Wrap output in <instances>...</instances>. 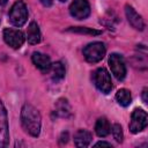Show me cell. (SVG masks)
Wrapping results in <instances>:
<instances>
[{
	"label": "cell",
	"mask_w": 148,
	"mask_h": 148,
	"mask_svg": "<svg viewBox=\"0 0 148 148\" xmlns=\"http://www.w3.org/2000/svg\"><path fill=\"white\" fill-rule=\"evenodd\" d=\"M28 20V8L24 1H16L9 10V21L15 27H22Z\"/></svg>",
	"instance_id": "2"
},
{
	"label": "cell",
	"mask_w": 148,
	"mask_h": 148,
	"mask_svg": "<svg viewBox=\"0 0 148 148\" xmlns=\"http://www.w3.org/2000/svg\"><path fill=\"white\" fill-rule=\"evenodd\" d=\"M92 80H94L96 88L103 94H109L111 91L112 89L111 76H110V73L104 67H99L94 72Z\"/></svg>",
	"instance_id": "4"
},
{
	"label": "cell",
	"mask_w": 148,
	"mask_h": 148,
	"mask_svg": "<svg viewBox=\"0 0 148 148\" xmlns=\"http://www.w3.org/2000/svg\"><path fill=\"white\" fill-rule=\"evenodd\" d=\"M50 71H52V79L54 81H61L65 77L66 69L61 61H56L54 64H52Z\"/></svg>",
	"instance_id": "17"
},
{
	"label": "cell",
	"mask_w": 148,
	"mask_h": 148,
	"mask_svg": "<svg viewBox=\"0 0 148 148\" xmlns=\"http://www.w3.org/2000/svg\"><path fill=\"white\" fill-rule=\"evenodd\" d=\"M92 140V135L87 130H79L74 134V145L76 147H88Z\"/></svg>",
	"instance_id": "12"
},
{
	"label": "cell",
	"mask_w": 148,
	"mask_h": 148,
	"mask_svg": "<svg viewBox=\"0 0 148 148\" xmlns=\"http://www.w3.org/2000/svg\"><path fill=\"white\" fill-rule=\"evenodd\" d=\"M95 132L99 138H105L110 134L111 126H110L109 120L105 117H101L97 119L96 125H95Z\"/></svg>",
	"instance_id": "14"
},
{
	"label": "cell",
	"mask_w": 148,
	"mask_h": 148,
	"mask_svg": "<svg viewBox=\"0 0 148 148\" xmlns=\"http://www.w3.org/2000/svg\"><path fill=\"white\" fill-rule=\"evenodd\" d=\"M31 60H32L34 65L39 71H42L43 73L50 72L52 62H51V59H50L49 56H46L44 53H40V52H34L32 56H31Z\"/></svg>",
	"instance_id": "11"
},
{
	"label": "cell",
	"mask_w": 148,
	"mask_h": 148,
	"mask_svg": "<svg viewBox=\"0 0 148 148\" xmlns=\"http://www.w3.org/2000/svg\"><path fill=\"white\" fill-rule=\"evenodd\" d=\"M95 146H96V147H98V146H106V147H112V145H111L110 142H105V141H99V142L95 143Z\"/></svg>",
	"instance_id": "23"
},
{
	"label": "cell",
	"mask_w": 148,
	"mask_h": 148,
	"mask_svg": "<svg viewBox=\"0 0 148 148\" xmlns=\"http://www.w3.org/2000/svg\"><path fill=\"white\" fill-rule=\"evenodd\" d=\"M59 1H61V2H64V1H66V0H59Z\"/></svg>",
	"instance_id": "25"
},
{
	"label": "cell",
	"mask_w": 148,
	"mask_h": 148,
	"mask_svg": "<svg viewBox=\"0 0 148 148\" xmlns=\"http://www.w3.org/2000/svg\"><path fill=\"white\" fill-rule=\"evenodd\" d=\"M148 124V116L147 112L142 109H135L131 114V121H130V131L133 134H136L141 131H143L147 127Z\"/></svg>",
	"instance_id": "5"
},
{
	"label": "cell",
	"mask_w": 148,
	"mask_h": 148,
	"mask_svg": "<svg viewBox=\"0 0 148 148\" xmlns=\"http://www.w3.org/2000/svg\"><path fill=\"white\" fill-rule=\"evenodd\" d=\"M8 0H0V6H2V5H5L6 2H7Z\"/></svg>",
	"instance_id": "24"
},
{
	"label": "cell",
	"mask_w": 148,
	"mask_h": 148,
	"mask_svg": "<svg viewBox=\"0 0 148 148\" xmlns=\"http://www.w3.org/2000/svg\"><path fill=\"white\" fill-rule=\"evenodd\" d=\"M21 123L24 128V131L36 138L40 133V126H42V117L39 111L31 104L25 103L22 106L21 110Z\"/></svg>",
	"instance_id": "1"
},
{
	"label": "cell",
	"mask_w": 148,
	"mask_h": 148,
	"mask_svg": "<svg viewBox=\"0 0 148 148\" xmlns=\"http://www.w3.org/2000/svg\"><path fill=\"white\" fill-rule=\"evenodd\" d=\"M24 35L21 30L14 28H6L3 30V40L13 49H20L24 43Z\"/></svg>",
	"instance_id": "7"
},
{
	"label": "cell",
	"mask_w": 148,
	"mask_h": 148,
	"mask_svg": "<svg viewBox=\"0 0 148 148\" xmlns=\"http://www.w3.org/2000/svg\"><path fill=\"white\" fill-rule=\"evenodd\" d=\"M105 46L102 42H94L84 46L83 56L84 59L90 64H96L101 61L105 56Z\"/></svg>",
	"instance_id": "3"
},
{
	"label": "cell",
	"mask_w": 148,
	"mask_h": 148,
	"mask_svg": "<svg viewBox=\"0 0 148 148\" xmlns=\"http://www.w3.org/2000/svg\"><path fill=\"white\" fill-rule=\"evenodd\" d=\"M111 132H112V135L114 138V140L117 142H123V139H124V133H123V128L119 124H113L112 127H111Z\"/></svg>",
	"instance_id": "19"
},
{
	"label": "cell",
	"mask_w": 148,
	"mask_h": 148,
	"mask_svg": "<svg viewBox=\"0 0 148 148\" xmlns=\"http://www.w3.org/2000/svg\"><path fill=\"white\" fill-rule=\"evenodd\" d=\"M42 5L45 6V7H51L52 3H53V0H40Z\"/></svg>",
	"instance_id": "22"
},
{
	"label": "cell",
	"mask_w": 148,
	"mask_h": 148,
	"mask_svg": "<svg viewBox=\"0 0 148 148\" xmlns=\"http://www.w3.org/2000/svg\"><path fill=\"white\" fill-rule=\"evenodd\" d=\"M67 141H68V133H67V132H66V133L64 132V133L61 134V136H60V142H61V143H66Z\"/></svg>",
	"instance_id": "20"
},
{
	"label": "cell",
	"mask_w": 148,
	"mask_h": 148,
	"mask_svg": "<svg viewBox=\"0 0 148 148\" xmlns=\"http://www.w3.org/2000/svg\"><path fill=\"white\" fill-rule=\"evenodd\" d=\"M40 30H39V27L36 22H30L29 27H28V31H27V39H28V43L31 44V45H35V44H38L40 42Z\"/></svg>",
	"instance_id": "13"
},
{
	"label": "cell",
	"mask_w": 148,
	"mask_h": 148,
	"mask_svg": "<svg viewBox=\"0 0 148 148\" xmlns=\"http://www.w3.org/2000/svg\"><path fill=\"white\" fill-rule=\"evenodd\" d=\"M90 5L88 0H74L69 6L71 15L76 20H84L90 15Z\"/></svg>",
	"instance_id": "8"
},
{
	"label": "cell",
	"mask_w": 148,
	"mask_h": 148,
	"mask_svg": "<svg viewBox=\"0 0 148 148\" xmlns=\"http://www.w3.org/2000/svg\"><path fill=\"white\" fill-rule=\"evenodd\" d=\"M9 143V126L7 111L0 99V148L7 147Z\"/></svg>",
	"instance_id": "9"
},
{
	"label": "cell",
	"mask_w": 148,
	"mask_h": 148,
	"mask_svg": "<svg viewBox=\"0 0 148 148\" xmlns=\"http://www.w3.org/2000/svg\"><path fill=\"white\" fill-rule=\"evenodd\" d=\"M116 99L117 102L121 105V106H128L132 102V96H131V91L126 88H121L117 91L116 94Z\"/></svg>",
	"instance_id": "16"
},
{
	"label": "cell",
	"mask_w": 148,
	"mask_h": 148,
	"mask_svg": "<svg viewBox=\"0 0 148 148\" xmlns=\"http://www.w3.org/2000/svg\"><path fill=\"white\" fill-rule=\"evenodd\" d=\"M125 14H126V17H127V21L130 22V24L136 29V30H140L142 31L145 29V22H143V18L141 17L140 14L136 13V10L130 6V5H126L125 6Z\"/></svg>",
	"instance_id": "10"
},
{
	"label": "cell",
	"mask_w": 148,
	"mask_h": 148,
	"mask_svg": "<svg viewBox=\"0 0 148 148\" xmlns=\"http://www.w3.org/2000/svg\"><path fill=\"white\" fill-rule=\"evenodd\" d=\"M147 94H148V89H147V88H143V90H142V101H143L145 103H147V102H148Z\"/></svg>",
	"instance_id": "21"
},
{
	"label": "cell",
	"mask_w": 148,
	"mask_h": 148,
	"mask_svg": "<svg viewBox=\"0 0 148 148\" xmlns=\"http://www.w3.org/2000/svg\"><path fill=\"white\" fill-rule=\"evenodd\" d=\"M54 108H56V113L59 117L67 118V117H69L72 114V112H71V105H69V103H68V101L66 98H59L56 102Z\"/></svg>",
	"instance_id": "15"
},
{
	"label": "cell",
	"mask_w": 148,
	"mask_h": 148,
	"mask_svg": "<svg viewBox=\"0 0 148 148\" xmlns=\"http://www.w3.org/2000/svg\"><path fill=\"white\" fill-rule=\"evenodd\" d=\"M67 31L76 32V34H83V35H91V36H98L102 34L101 30H96L92 28H86V27H71L67 29Z\"/></svg>",
	"instance_id": "18"
},
{
	"label": "cell",
	"mask_w": 148,
	"mask_h": 148,
	"mask_svg": "<svg viewBox=\"0 0 148 148\" xmlns=\"http://www.w3.org/2000/svg\"><path fill=\"white\" fill-rule=\"evenodd\" d=\"M109 66L111 68L112 74L117 80L121 81L126 76V65L124 58L118 53H112L109 57Z\"/></svg>",
	"instance_id": "6"
}]
</instances>
